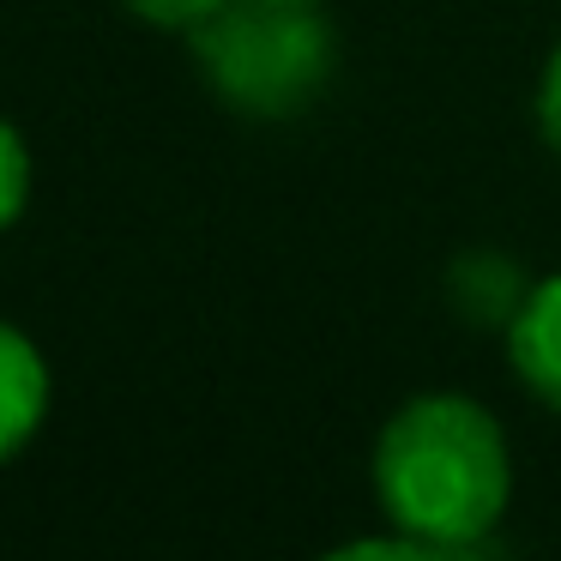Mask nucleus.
I'll return each mask as SVG.
<instances>
[{
    "mask_svg": "<svg viewBox=\"0 0 561 561\" xmlns=\"http://www.w3.org/2000/svg\"><path fill=\"white\" fill-rule=\"evenodd\" d=\"M375 489L399 531L440 556H477L507 513V440L483 404L459 392L411 399L375 447Z\"/></svg>",
    "mask_w": 561,
    "mask_h": 561,
    "instance_id": "f257e3e1",
    "label": "nucleus"
},
{
    "mask_svg": "<svg viewBox=\"0 0 561 561\" xmlns=\"http://www.w3.org/2000/svg\"><path fill=\"white\" fill-rule=\"evenodd\" d=\"M206 85L230 110L284 122L308 110L332 79V25L296 0H224L187 31Z\"/></svg>",
    "mask_w": 561,
    "mask_h": 561,
    "instance_id": "f03ea898",
    "label": "nucleus"
},
{
    "mask_svg": "<svg viewBox=\"0 0 561 561\" xmlns=\"http://www.w3.org/2000/svg\"><path fill=\"white\" fill-rule=\"evenodd\" d=\"M507 351H513V368H519L525 387L549 411H561V278L531 284L525 308L507 327Z\"/></svg>",
    "mask_w": 561,
    "mask_h": 561,
    "instance_id": "7ed1b4c3",
    "label": "nucleus"
},
{
    "mask_svg": "<svg viewBox=\"0 0 561 561\" xmlns=\"http://www.w3.org/2000/svg\"><path fill=\"white\" fill-rule=\"evenodd\" d=\"M43 404H49V368H43L37 344L25 332L0 327V465L37 435Z\"/></svg>",
    "mask_w": 561,
    "mask_h": 561,
    "instance_id": "20e7f679",
    "label": "nucleus"
},
{
    "mask_svg": "<svg viewBox=\"0 0 561 561\" xmlns=\"http://www.w3.org/2000/svg\"><path fill=\"white\" fill-rule=\"evenodd\" d=\"M453 302L477 320V327H513V314L525 308V278L507 254H465L447 278Z\"/></svg>",
    "mask_w": 561,
    "mask_h": 561,
    "instance_id": "39448f33",
    "label": "nucleus"
},
{
    "mask_svg": "<svg viewBox=\"0 0 561 561\" xmlns=\"http://www.w3.org/2000/svg\"><path fill=\"white\" fill-rule=\"evenodd\" d=\"M25 194H31V158L13 127L0 122V230L25 211Z\"/></svg>",
    "mask_w": 561,
    "mask_h": 561,
    "instance_id": "423d86ee",
    "label": "nucleus"
},
{
    "mask_svg": "<svg viewBox=\"0 0 561 561\" xmlns=\"http://www.w3.org/2000/svg\"><path fill=\"white\" fill-rule=\"evenodd\" d=\"M127 13H139L146 25H163V31H194L199 19H211L224 0H122Z\"/></svg>",
    "mask_w": 561,
    "mask_h": 561,
    "instance_id": "0eeeda50",
    "label": "nucleus"
},
{
    "mask_svg": "<svg viewBox=\"0 0 561 561\" xmlns=\"http://www.w3.org/2000/svg\"><path fill=\"white\" fill-rule=\"evenodd\" d=\"M537 127H543V139L561 151V43H556V55H549V67H543V91H537Z\"/></svg>",
    "mask_w": 561,
    "mask_h": 561,
    "instance_id": "6e6552de",
    "label": "nucleus"
},
{
    "mask_svg": "<svg viewBox=\"0 0 561 561\" xmlns=\"http://www.w3.org/2000/svg\"><path fill=\"white\" fill-rule=\"evenodd\" d=\"M296 7H320V0H296Z\"/></svg>",
    "mask_w": 561,
    "mask_h": 561,
    "instance_id": "1a4fd4ad",
    "label": "nucleus"
}]
</instances>
